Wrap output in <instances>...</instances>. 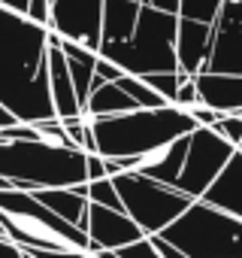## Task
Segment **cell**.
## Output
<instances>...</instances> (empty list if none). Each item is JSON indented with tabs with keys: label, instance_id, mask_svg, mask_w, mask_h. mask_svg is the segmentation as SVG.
Masks as SVG:
<instances>
[{
	"label": "cell",
	"instance_id": "1",
	"mask_svg": "<svg viewBox=\"0 0 242 258\" xmlns=\"http://www.w3.org/2000/svg\"><path fill=\"white\" fill-rule=\"evenodd\" d=\"M0 103L19 121L55 118L49 85V28L0 4Z\"/></svg>",
	"mask_w": 242,
	"mask_h": 258
},
{
	"label": "cell",
	"instance_id": "2",
	"mask_svg": "<svg viewBox=\"0 0 242 258\" xmlns=\"http://www.w3.org/2000/svg\"><path fill=\"white\" fill-rule=\"evenodd\" d=\"M97 152L103 158H140L164 143H173L179 137H188L197 131V118L176 106H158V109H131L118 115H100L91 118Z\"/></svg>",
	"mask_w": 242,
	"mask_h": 258
},
{
	"label": "cell",
	"instance_id": "3",
	"mask_svg": "<svg viewBox=\"0 0 242 258\" xmlns=\"http://www.w3.org/2000/svg\"><path fill=\"white\" fill-rule=\"evenodd\" d=\"M0 176L16 188H76L88 182V152L49 140H0Z\"/></svg>",
	"mask_w": 242,
	"mask_h": 258
},
{
	"label": "cell",
	"instance_id": "4",
	"mask_svg": "<svg viewBox=\"0 0 242 258\" xmlns=\"http://www.w3.org/2000/svg\"><path fill=\"white\" fill-rule=\"evenodd\" d=\"M0 225L10 240L28 249H82L91 252V237L76 222L52 213L34 191L0 188Z\"/></svg>",
	"mask_w": 242,
	"mask_h": 258
},
{
	"label": "cell",
	"instance_id": "5",
	"mask_svg": "<svg viewBox=\"0 0 242 258\" xmlns=\"http://www.w3.org/2000/svg\"><path fill=\"white\" fill-rule=\"evenodd\" d=\"M176 40H179V16L143 4L134 37L103 43L100 55L115 61L131 76H146V73H158V70H179Z\"/></svg>",
	"mask_w": 242,
	"mask_h": 258
},
{
	"label": "cell",
	"instance_id": "6",
	"mask_svg": "<svg viewBox=\"0 0 242 258\" xmlns=\"http://www.w3.org/2000/svg\"><path fill=\"white\" fill-rule=\"evenodd\" d=\"M161 237L179 246L188 258H242V219L203 198L164 228Z\"/></svg>",
	"mask_w": 242,
	"mask_h": 258
},
{
	"label": "cell",
	"instance_id": "7",
	"mask_svg": "<svg viewBox=\"0 0 242 258\" xmlns=\"http://www.w3.org/2000/svg\"><path fill=\"white\" fill-rule=\"evenodd\" d=\"M121 204H125V213L146 231V234H161L164 228H170L191 204L194 198L179 191L176 185H164L158 179H149L143 173L125 170L112 176Z\"/></svg>",
	"mask_w": 242,
	"mask_h": 258
},
{
	"label": "cell",
	"instance_id": "8",
	"mask_svg": "<svg viewBox=\"0 0 242 258\" xmlns=\"http://www.w3.org/2000/svg\"><path fill=\"white\" fill-rule=\"evenodd\" d=\"M236 155V146L230 140H224L215 127L200 124L191 134V146H188V158L182 167V176L176 179V188L191 195L194 201H200L212 182L221 176V170L230 164V158Z\"/></svg>",
	"mask_w": 242,
	"mask_h": 258
},
{
	"label": "cell",
	"instance_id": "9",
	"mask_svg": "<svg viewBox=\"0 0 242 258\" xmlns=\"http://www.w3.org/2000/svg\"><path fill=\"white\" fill-rule=\"evenodd\" d=\"M61 40L82 43L85 49L100 55L103 46V0H52V22Z\"/></svg>",
	"mask_w": 242,
	"mask_h": 258
},
{
	"label": "cell",
	"instance_id": "10",
	"mask_svg": "<svg viewBox=\"0 0 242 258\" xmlns=\"http://www.w3.org/2000/svg\"><path fill=\"white\" fill-rule=\"evenodd\" d=\"M212 52L203 73H236L242 76V0H224L218 13Z\"/></svg>",
	"mask_w": 242,
	"mask_h": 258
},
{
	"label": "cell",
	"instance_id": "11",
	"mask_svg": "<svg viewBox=\"0 0 242 258\" xmlns=\"http://www.w3.org/2000/svg\"><path fill=\"white\" fill-rule=\"evenodd\" d=\"M85 231L91 237V252H97V249H121V246L146 237V231L125 210H109V207H100V204L88 207Z\"/></svg>",
	"mask_w": 242,
	"mask_h": 258
},
{
	"label": "cell",
	"instance_id": "12",
	"mask_svg": "<svg viewBox=\"0 0 242 258\" xmlns=\"http://www.w3.org/2000/svg\"><path fill=\"white\" fill-rule=\"evenodd\" d=\"M49 85H52V103H55L58 118L85 115L82 112V100H79L76 85H73V76H70L67 55L61 49V37L55 31H49Z\"/></svg>",
	"mask_w": 242,
	"mask_h": 258
},
{
	"label": "cell",
	"instance_id": "13",
	"mask_svg": "<svg viewBox=\"0 0 242 258\" xmlns=\"http://www.w3.org/2000/svg\"><path fill=\"white\" fill-rule=\"evenodd\" d=\"M212 37H215V25L209 22H197V19H182L179 16V40H176V55H179V67L191 76L206 70L209 52H212Z\"/></svg>",
	"mask_w": 242,
	"mask_h": 258
},
{
	"label": "cell",
	"instance_id": "14",
	"mask_svg": "<svg viewBox=\"0 0 242 258\" xmlns=\"http://www.w3.org/2000/svg\"><path fill=\"white\" fill-rule=\"evenodd\" d=\"M188 146H191V134L188 137H179L173 143H164V146L140 155V164H137L134 173H143V176L158 179L164 185H176V179L182 176L185 158H188Z\"/></svg>",
	"mask_w": 242,
	"mask_h": 258
},
{
	"label": "cell",
	"instance_id": "15",
	"mask_svg": "<svg viewBox=\"0 0 242 258\" xmlns=\"http://www.w3.org/2000/svg\"><path fill=\"white\" fill-rule=\"evenodd\" d=\"M200 100L218 112H239L242 109V76L236 73H197Z\"/></svg>",
	"mask_w": 242,
	"mask_h": 258
},
{
	"label": "cell",
	"instance_id": "16",
	"mask_svg": "<svg viewBox=\"0 0 242 258\" xmlns=\"http://www.w3.org/2000/svg\"><path fill=\"white\" fill-rule=\"evenodd\" d=\"M34 195L52 213H58L61 219L76 222L79 228L88 225V207H91V201H88V182H82L76 188H37Z\"/></svg>",
	"mask_w": 242,
	"mask_h": 258
},
{
	"label": "cell",
	"instance_id": "17",
	"mask_svg": "<svg viewBox=\"0 0 242 258\" xmlns=\"http://www.w3.org/2000/svg\"><path fill=\"white\" fill-rule=\"evenodd\" d=\"M203 201H209V204L242 219V149H236V155L221 170V176L212 182V188L203 195Z\"/></svg>",
	"mask_w": 242,
	"mask_h": 258
},
{
	"label": "cell",
	"instance_id": "18",
	"mask_svg": "<svg viewBox=\"0 0 242 258\" xmlns=\"http://www.w3.org/2000/svg\"><path fill=\"white\" fill-rule=\"evenodd\" d=\"M143 4L137 0H103V43L131 40L140 22Z\"/></svg>",
	"mask_w": 242,
	"mask_h": 258
},
{
	"label": "cell",
	"instance_id": "19",
	"mask_svg": "<svg viewBox=\"0 0 242 258\" xmlns=\"http://www.w3.org/2000/svg\"><path fill=\"white\" fill-rule=\"evenodd\" d=\"M140 109V103L121 88L118 82H100L91 88V97L85 103V115L88 118H100V115H118V112H131Z\"/></svg>",
	"mask_w": 242,
	"mask_h": 258
},
{
	"label": "cell",
	"instance_id": "20",
	"mask_svg": "<svg viewBox=\"0 0 242 258\" xmlns=\"http://www.w3.org/2000/svg\"><path fill=\"white\" fill-rule=\"evenodd\" d=\"M118 85L125 88V91L143 106V109H158V106H167V103H170V100H167L161 91H155L143 76H131V73H125V76L118 79Z\"/></svg>",
	"mask_w": 242,
	"mask_h": 258
},
{
	"label": "cell",
	"instance_id": "21",
	"mask_svg": "<svg viewBox=\"0 0 242 258\" xmlns=\"http://www.w3.org/2000/svg\"><path fill=\"white\" fill-rule=\"evenodd\" d=\"M67 64H70V76H73V85H76V94H79L82 112H85V103H88L91 88H94V79H97L94 64L91 61H79V58H67Z\"/></svg>",
	"mask_w": 242,
	"mask_h": 258
},
{
	"label": "cell",
	"instance_id": "22",
	"mask_svg": "<svg viewBox=\"0 0 242 258\" xmlns=\"http://www.w3.org/2000/svg\"><path fill=\"white\" fill-rule=\"evenodd\" d=\"M88 201L91 204H100V207H109V210H125V204H121V195H118L112 176L91 179L88 182Z\"/></svg>",
	"mask_w": 242,
	"mask_h": 258
},
{
	"label": "cell",
	"instance_id": "23",
	"mask_svg": "<svg viewBox=\"0 0 242 258\" xmlns=\"http://www.w3.org/2000/svg\"><path fill=\"white\" fill-rule=\"evenodd\" d=\"M224 7V0H182L179 16L182 19H197V22H215Z\"/></svg>",
	"mask_w": 242,
	"mask_h": 258
},
{
	"label": "cell",
	"instance_id": "24",
	"mask_svg": "<svg viewBox=\"0 0 242 258\" xmlns=\"http://www.w3.org/2000/svg\"><path fill=\"white\" fill-rule=\"evenodd\" d=\"M155 91H161L170 103H176V94H179V85H182V79H179V73L176 70H158V73H146L143 76Z\"/></svg>",
	"mask_w": 242,
	"mask_h": 258
},
{
	"label": "cell",
	"instance_id": "25",
	"mask_svg": "<svg viewBox=\"0 0 242 258\" xmlns=\"http://www.w3.org/2000/svg\"><path fill=\"white\" fill-rule=\"evenodd\" d=\"M212 127H215V131H218L224 140H230L236 149L242 146V115H239V112H224Z\"/></svg>",
	"mask_w": 242,
	"mask_h": 258
},
{
	"label": "cell",
	"instance_id": "26",
	"mask_svg": "<svg viewBox=\"0 0 242 258\" xmlns=\"http://www.w3.org/2000/svg\"><path fill=\"white\" fill-rule=\"evenodd\" d=\"M118 255H121V258H164L161 249L155 246L152 234H146V237H140V240H134V243H128V246H121Z\"/></svg>",
	"mask_w": 242,
	"mask_h": 258
},
{
	"label": "cell",
	"instance_id": "27",
	"mask_svg": "<svg viewBox=\"0 0 242 258\" xmlns=\"http://www.w3.org/2000/svg\"><path fill=\"white\" fill-rule=\"evenodd\" d=\"M194 103H203V100H200V91H197V79H188V82H182V85H179L176 106H182V109H191Z\"/></svg>",
	"mask_w": 242,
	"mask_h": 258
},
{
	"label": "cell",
	"instance_id": "28",
	"mask_svg": "<svg viewBox=\"0 0 242 258\" xmlns=\"http://www.w3.org/2000/svg\"><path fill=\"white\" fill-rule=\"evenodd\" d=\"M94 73H97V76H100L103 82H118L121 76H125V70H121V67H118L115 61L103 58V55L97 58V64H94Z\"/></svg>",
	"mask_w": 242,
	"mask_h": 258
},
{
	"label": "cell",
	"instance_id": "29",
	"mask_svg": "<svg viewBox=\"0 0 242 258\" xmlns=\"http://www.w3.org/2000/svg\"><path fill=\"white\" fill-rule=\"evenodd\" d=\"M28 16L37 25L49 28V22H52V0H31V4H28Z\"/></svg>",
	"mask_w": 242,
	"mask_h": 258
},
{
	"label": "cell",
	"instance_id": "30",
	"mask_svg": "<svg viewBox=\"0 0 242 258\" xmlns=\"http://www.w3.org/2000/svg\"><path fill=\"white\" fill-rule=\"evenodd\" d=\"M28 249V246H22ZM34 258H88V252L82 249H28Z\"/></svg>",
	"mask_w": 242,
	"mask_h": 258
},
{
	"label": "cell",
	"instance_id": "31",
	"mask_svg": "<svg viewBox=\"0 0 242 258\" xmlns=\"http://www.w3.org/2000/svg\"><path fill=\"white\" fill-rule=\"evenodd\" d=\"M188 112L197 118V124H206V127H212V124L224 115V112H218V109H212V106H206V103H194Z\"/></svg>",
	"mask_w": 242,
	"mask_h": 258
},
{
	"label": "cell",
	"instance_id": "32",
	"mask_svg": "<svg viewBox=\"0 0 242 258\" xmlns=\"http://www.w3.org/2000/svg\"><path fill=\"white\" fill-rule=\"evenodd\" d=\"M103 176H109L103 155H100V152H88V182H91V179H103Z\"/></svg>",
	"mask_w": 242,
	"mask_h": 258
},
{
	"label": "cell",
	"instance_id": "33",
	"mask_svg": "<svg viewBox=\"0 0 242 258\" xmlns=\"http://www.w3.org/2000/svg\"><path fill=\"white\" fill-rule=\"evenodd\" d=\"M152 240H155V246L161 249V255H164V258H188V255H185L179 246H173L167 237H161V234H152Z\"/></svg>",
	"mask_w": 242,
	"mask_h": 258
},
{
	"label": "cell",
	"instance_id": "34",
	"mask_svg": "<svg viewBox=\"0 0 242 258\" xmlns=\"http://www.w3.org/2000/svg\"><path fill=\"white\" fill-rule=\"evenodd\" d=\"M0 258H25V249L16 240H10V237L0 234Z\"/></svg>",
	"mask_w": 242,
	"mask_h": 258
},
{
	"label": "cell",
	"instance_id": "35",
	"mask_svg": "<svg viewBox=\"0 0 242 258\" xmlns=\"http://www.w3.org/2000/svg\"><path fill=\"white\" fill-rule=\"evenodd\" d=\"M149 7L155 10H164V13H176L179 16V7H182V0H146Z\"/></svg>",
	"mask_w": 242,
	"mask_h": 258
},
{
	"label": "cell",
	"instance_id": "36",
	"mask_svg": "<svg viewBox=\"0 0 242 258\" xmlns=\"http://www.w3.org/2000/svg\"><path fill=\"white\" fill-rule=\"evenodd\" d=\"M0 4L10 7V10H16V13H25V16H28V4H31V0H0Z\"/></svg>",
	"mask_w": 242,
	"mask_h": 258
},
{
	"label": "cell",
	"instance_id": "37",
	"mask_svg": "<svg viewBox=\"0 0 242 258\" xmlns=\"http://www.w3.org/2000/svg\"><path fill=\"white\" fill-rule=\"evenodd\" d=\"M13 121H19V118H16L4 103H0V127H7V124H13Z\"/></svg>",
	"mask_w": 242,
	"mask_h": 258
},
{
	"label": "cell",
	"instance_id": "38",
	"mask_svg": "<svg viewBox=\"0 0 242 258\" xmlns=\"http://www.w3.org/2000/svg\"><path fill=\"white\" fill-rule=\"evenodd\" d=\"M88 258H97V255H91V252H88Z\"/></svg>",
	"mask_w": 242,
	"mask_h": 258
},
{
	"label": "cell",
	"instance_id": "39",
	"mask_svg": "<svg viewBox=\"0 0 242 258\" xmlns=\"http://www.w3.org/2000/svg\"><path fill=\"white\" fill-rule=\"evenodd\" d=\"M137 4H146V0H137Z\"/></svg>",
	"mask_w": 242,
	"mask_h": 258
},
{
	"label": "cell",
	"instance_id": "40",
	"mask_svg": "<svg viewBox=\"0 0 242 258\" xmlns=\"http://www.w3.org/2000/svg\"><path fill=\"white\" fill-rule=\"evenodd\" d=\"M239 149H242V146H239Z\"/></svg>",
	"mask_w": 242,
	"mask_h": 258
}]
</instances>
